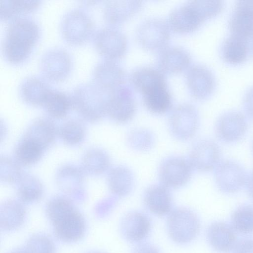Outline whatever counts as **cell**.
<instances>
[{
	"label": "cell",
	"instance_id": "6da1fadb",
	"mask_svg": "<svg viewBox=\"0 0 253 253\" xmlns=\"http://www.w3.org/2000/svg\"><path fill=\"white\" fill-rule=\"evenodd\" d=\"M45 213L55 236L59 241L74 243L84 236L86 220L69 198L56 196L51 198L46 205Z\"/></svg>",
	"mask_w": 253,
	"mask_h": 253
},
{
	"label": "cell",
	"instance_id": "7a4b0ae2",
	"mask_svg": "<svg viewBox=\"0 0 253 253\" xmlns=\"http://www.w3.org/2000/svg\"><path fill=\"white\" fill-rule=\"evenodd\" d=\"M224 6L218 0H194L178 5L169 13L170 30L179 34L195 31L207 20L218 15Z\"/></svg>",
	"mask_w": 253,
	"mask_h": 253
},
{
	"label": "cell",
	"instance_id": "3957f363",
	"mask_svg": "<svg viewBox=\"0 0 253 253\" xmlns=\"http://www.w3.org/2000/svg\"><path fill=\"white\" fill-rule=\"evenodd\" d=\"M39 35L37 24L32 19L17 17L9 24L3 43V54L10 62L18 63L30 53Z\"/></svg>",
	"mask_w": 253,
	"mask_h": 253
},
{
	"label": "cell",
	"instance_id": "277c9868",
	"mask_svg": "<svg viewBox=\"0 0 253 253\" xmlns=\"http://www.w3.org/2000/svg\"><path fill=\"white\" fill-rule=\"evenodd\" d=\"M109 94L94 83L80 85L71 96L73 106L86 121H98L107 115Z\"/></svg>",
	"mask_w": 253,
	"mask_h": 253
},
{
	"label": "cell",
	"instance_id": "5b68a950",
	"mask_svg": "<svg viewBox=\"0 0 253 253\" xmlns=\"http://www.w3.org/2000/svg\"><path fill=\"white\" fill-rule=\"evenodd\" d=\"M201 221L196 212L186 207L173 208L167 216L166 227L169 239L184 246L193 242L201 230Z\"/></svg>",
	"mask_w": 253,
	"mask_h": 253
},
{
	"label": "cell",
	"instance_id": "8992f818",
	"mask_svg": "<svg viewBox=\"0 0 253 253\" xmlns=\"http://www.w3.org/2000/svg\"><path fill=\"white\" fill-rule=\"evenodd\" d=\"M200 119L198 110L189 103H180L170 112L168 127L175 139L185 141L192 139L200 126Z\"/></svg>",
	"mask_w": 253,
	"mask_h": 253
},
{
	"label": "cell",
	"instance_id": "52a82bcc",
	"mask_svg": "<svg viewBox=\"0 0 253 253\" xmlns=\"http://www.w3.org/2000/svg\"><path fill=\"white\" fill-rule=\"evenodd\" d=\"M136 37L138 43L144 49L160 51L169 41L170 28L168 21L161 18H148L138 26Z\"/></svg>",
	"mask_w": 253,
	"mask_h": 253
},
{
	"label": "cell",
	"instance_id": "ba28073f",
	"mask_svg": "<svg viewBox=\"0 0 253 253\" xmlns=\"http://www.w3.org/2000/svg\"><path fill=\"white\" fill-rule=\"evenodd\" d=\"M248 174L244 167L231 159L222 160L214 169L216 187L225 194H233L246 186Z\"/></svg>",
	"mask_w": 253,
	"mask_h": 253
},
{
	"label": "cell",
	"instance_id": "9c48e42d",
	"mask_svg": "<svg viewBox=\"0 0 253 253\" xmlns=\"http://www.w3.org/2000/svg\"><path fill=\"white\" fill-rule=\"evenodd\" d=\"M193 170L188 159L179 156L167 157L159 168L160 183L169 189L181 188L190 181Z\"/></svg>",
	"mask_w": 253,
	"mask_h": 253
},
{
	"label": "cell",
	"instance_id": "30bf717a",
	"mask_svg": "<svg viewBox=\"0 0 253 253\" xmlns=\"http://www.w3.org/2000/svg\"><path fill=\"white\" fill-rule=\"evenodd\" d=\"M249 129L247 117L242 112L230 110L221 114L215 121L214 131L216 138L225 144L242 140Z\"/></svg>",
	"mask_w": 253,
	"mask_h": 253
},
{
	"label": "cell",
	"instance_id": "8fae6325",
	"mask_svg": "<svg viewBox=\"0 0 253 253\" xmlns=\"http://www.w3.org/2000/svg\"><path fill=\"white\" fill-rule=\"evenodd\" d=\"M136 108L134 92L128 85L123 84L109 93L107 115L116 123L124 124L130 121Z\"/></svg>",
	"mask_w": 253,
	"mask_h": 253
},
{
	"label": "cell",
	"instance_id": "7c38bea8",
	"mask_svg": "<svg viewBox=\"0 0 253 253\" xmlns=\"http://www.w3.org/2000/svg\"><path fill=\"white\" fill-rule=\"evenodd\" d=\"M94 43L101 55L113 61L122 58L127 48V39L125 33L112 26L98 30L94 36Z\"/></svg>",
	"mask_w": 253,
	"mask_h": 253
},
{
	"label": "cell",
	"instance_id": "4fadbf2b",
	"mask_svg": "<svg viewBox=\"0 0 253 253\" xmlns=\"http://www.w3.org/2000/svg\"><path fill=\"white\" fill-rule=\"evenodd\" d=\"M152 220L146 212L132 210L126 213L119 223V232L126 242L137 244L144 241L152 230Z\"/></svg>",
	"mask_w": 253,
	"mask_h": 253
},
{
	"label": "cell",
	"instance_id": "5bb4252c",
	"mask_svg": "<svg viewBox=\"0 0 253 253\" xmlns=\"http://www.w3.org/2000/svg\"><path fill=\"white\" fill-rule=\"evenodd\" d=\"M188 160L194 170L200 172L214 170L221 160L220 147L212 139H200L192 146Z\"/></svg>",
	"mask_w": 253,
	"mask_h": 253
},
{
	"label": "cell",
	"instance_id": "9a60e30c",
	"mask_svg": "<svg viewBox=\"0 0 253 253\" xmlns=\"http://www.w3.org/2000/svg\"><path fill=\"white\" fill-rule=\"evenodd\" d=\"M186 82L191 96L199 100L209 98L216 87V79L213 72L201 64H194L188 69Z\"/></svg>",
	"mask_w": 253,
	"mask_h": 253
},
{
	"label": "cell",
	"instance_id": "2e32d148",
	"mask_svg": "<svg viewBox=\"0 0 253 253\" xmlns=\"http://www.w3.org/2000/svg\"><path fill=\"white\" fill-rule=\"evenodd\" d=\"M62 33L70 42L79 43L88 39L90 35L93 24L89 17L81 10L69 12L62 22Z\"/></svg>",
	"mask_w": 253,
	"mask_h": 253
},
{
	"label": "cell",
	"instance_id": "e0dca14e",
	"mask_svg": "<svg viewBox=\"0 0 253 253\" xmlns=\"http://www.w3.org/2000/svg\"><path fill=\"white\" fill-rule=\"evenodd\" d=\"M231 34L244 39L253 38V0L236 1L229 20Z\"/></svg>",
	"mask_w": 253,
	"mask_h": 253
},
{
	"label": "cell",
	"instance_id": "ac0fdd59",
	"mask_svg": "<svg viewBox=\"0 0 253 253\" xmlns=\"http://www.w3.org/2000/svg\"><path fill=\"white\" fill-rule=\"evenodd\" d=\"M143 200L147 211L158 217L167 216L173 209L170 189L161 183L149 186L144 193Z\"/></svg>",
	"mask_w": 253,
	"mask_h": 253
},
{
	"label": "cell",
	"instance_id": "d6986e66",
	"mask_svg": "<svg viewBox=\"0 0 253 253\" xmlns=\"http://www.w3.org/2000/svg\"><path fill=\"white\" fill-rule=\"evenodd\" d=\"M93 76V83L108 92L123 85L126 80L123 68L115 61L107 59L96 65Z\"/></svg>",
	"mask_w": 253,
	"mask_h": 253
},
{
	"label": "cell",
	"instance_id": "ffe728a7",
	"mask_svg": "<svg viewBox=\"0 0 253 253\" xmlns=\"http://www.w3.org/2000/svg\"><path fill=\"white\" fill-rule=\"evenodd\" d=\"M191 62L190 53L176 45L167 46L159 51L157 58L158 68L163 73L176 74L188 68Z\"/></svg>",
	"mask_w": 253,
	"mask_h": 253
},
{
	"label": "cell",
	"instance_id": "44dd1931",
	"mask_svg": "<svg viewBox=\"0 0 253 253\" xmlns=\"http://www.w3.org/2000/svg\"><path fill=\"white\" fill-rule=\"evenodd\" d=\"M206 238L209 245L221 253L233 251L237 242L236 232L231 225L219 221L212 222L208 226Z\"/></svg>",
	"mask_w": 253,
	"mask_h": 253
},
{
	"label": "cell",
	"instance_id": "7402d4cb",
	"mask_svg": "<svg viewBox=\"0 0 253 253\" xmlns=\"http://www.w3.org/2000/svg\"><path fill=\"white\" fill-rule=\"evenodd\" d=\"M142 96L145 106L153 114L162 115L171 110L172 97L167 82L151 87Z\"/></svg>",
	"mask_w": 253,
	"mask_h": 253
},
{
	"label": "cell",
	"instance_id": "603a6c76",
	"mask_svg": "<svg viewBox=\"0 0 253 253\" xmlns=\"http://www.w3.org/2000/svg\"><path fill=\"white\" fill-rule=\"evenodd\" d=\"M107 183L113 195L118 198H124L129 195L133 190L135 179L133 172L124 165L116 166L110 169Z\"/></svg>",
	"mask_w": 253,
	"mask_h": 253
},
{
	"label": "cell",
	"instance_id": "cb8c5ba5",
	"mask_svg": "<svg viewBox=\"0 0 253 253\" xmlns=\"http://www.w3.org/2000/svg\"><path fill=\"white\" fill-rule=\"evenodd\" d=\"M26 218V211L19 200L8 199L0 206V226L4 232H11L20 228Z\"/></svg>",
	"mask_w": 253,
	"mask_h": 253
},
{
	"label": "cell",
	"instance_id": "d4e9b609",
	"mask_svg": "<svg viewBox=\"0 0 253 253\" xmlns=\"http://www.w3.org/2000/svg\"><path fill=\"white\" fill-rule=\"evenodd\" d=\"M143 5L140 0H110L104 6L106 21L113 25L120 24L138 12Z\"/></svg>",
	"mask_w": 253,
	"mask_h": 253
},
{
	"label": "cell",
	"instance_id": "484cf974",
	"mask_svg": "<svg viewBox=\"0 0 253 253\" xmlns=\"http://www.w3.org/2000/svg\"><path fill=\"white\" fill-rule=\"evenodd\" d=\"M220 51L226 62L237 65L247 59L251 52L250 44L248 40L231 34L222 42Z\"/></svg>",
	"mask_w": 253,
	"mask_h": 253
},
{
	"label": "cell",
	"instance_id": "4316f807",
	"mask_svg": "<svg viewBox=\"0 0 253 253\" xmlns=\"http://www.w3.org/2000/svg\"><path fill=\"white\" fill-rule=\"evenodd\" d=\"M58 132L51 120L40 118L31 123L23 136L33 140L46 150L54 142Z\"/></svg>",
	"mask_w": 253,
	"mask_h": 253
},
{
	"label": "cell",
	"instance_id": "83f0119b",
	"mask_svg": "<svg viewBox=\"0 0 253 253\" xmlns=\"http://www.w3.org/2000/svg\"><path fill=\"white\" fill-rule=\"evenodd\" d=\"M41 63L43 72L47 77L59 80L68 74L70 59L69 55L63 50H53L43 56Z\"/></svg>",
	"mask_w": 253,
	"mask_h": 253
},
{
	"label": "cell",
	"instance_id": "f1b7e54d",
	"mask_svg": "<svg viewBox=\"0 0 253 253\" xmlns=\"http://www.w3.org/2000/svg\"><path fill=\"white\" fill-rule=\"evenodd\" d=\"M51 88L42 79L31 77L23 81L20 86L22 98L28 104L42 106L45 97Z\"/></svg>",
	"mask_w": 253,
	"mask_h": 253
},
{
	"label": "cell",
	"instance_id": "f546056e",
	"mask_svg": "<svg viewBox=\"0 0 253 253\" xmlns=\"http://www.w3.org/2000/svg\"><path fill=\"white\" fill-rule=\"evenodd\" d=\"M42 106L52 118L62 119L73 106L72 97L63 91L50 89Z\"/></svg>",
	"mask_w": 253,
	"mask_h": 253
},
{
	"label": "cell",
	"instance_id": "4dcf8cb0",
	"mask_svg": "<svg viewBox=\"0 0 253 253\" xmlns=\"http://www.w3.org/2000/svg\"><path fill=\"white\" fill-rule=\"evenodd\" d=\"M45 150L35 141L23 137L16 146L15 160L20 165L32 166L41 160Z\"/></svg>",
	"mask_w": 253,
	"mask_h": 253
},
{
	"label": "cell",
	"instance_id": "1f68e13d",
	"mask_svg": "<svg viewBox=\"0 0 253 253\" xmlns=\"http://www.w3.org/2000/svg\"><path fill=\"white\" fill-rule=\"evenodd\" d=\"M17 183L19 200L23 204L34 203L42 198L43 188L37 177L30 174H22Z\"/></svg>",
	"mask_w": 253,
	"mask_h": 253
},
{
	"label": "cell",
	"instance_id": "d6a6232c",
	"mask_svg": "<svg viewBox=\"0 0 253 253\" xmlns=\"http://www.w3.org/2000/svg\"><path fill=\"white\" fill-rule=\"evenodd\" d=\"M132 86L140 93L151 85L166 78L158 68L145 66L134 69L130 74Z\"/></svg>",
	"mask_w": 253,
	"mask_h": 253
},
{
	"label": "cell",
	"instance_id": "836d02e7",
	"mask_svg": "<svg viewBox=\"0 0 253 253\" xmlns=\"http://www.w3.org/2000/svg\"><path fill=\"white\" fill-rule=\"evenodd\" d=\"M108 154L104 150L93 148L86 151L82 160L83 171L92 175H100L106 172L110 166Z\"/></svg>",
	"mask_w": 253,
	"mask_h": 253
},
{
	"label": "cell",
	"instance_id": "e575fe53",
	"mask_svg": "<svg viewBox=\"0 0 253 253\" xmlns=\"http://www.w3.org/2000/svg\"><path fill=\"white\" fill-rule=\"evenodd\" d=\"M126 142L128 146L138 152H146L155 145L156 138L150 130L144 128H135L126 134Z\"/></svg>",
	"mask_w": 253,
	"mask_h": 253
},
{
	"label": "cell",
	"instance_id": "d590c367",
	"mask_svg": "<svg viewBox=\"0 0 253 253\" xmlns=\"http://www.w3.org/2000/svg\"><path fill=\"white\" fill-rule=\"evenodd\" d=\"M231 226L236 232L243 234L253 233V205L243 204L238 206L233 212Z\"/></svg>",
	"mask_w": 253,
	"mask_h": 253
},
{
	"label": "cell",
	"instance_id": "8d00e7d4",
	"mask_svg": "<svg viewBox=\"0 0 253 253\" xmlns=\"http://www.w3.org/2000/svg\"><path fill=\"white\" fill-rule=\"evenodd\" d=\"M58 135L63 142L68 145H76L84 140L86 128L80 121L75 119L64 123L58 130Z\"/></svg>",
	"mask_w": 253,
	"mask_h": 253
},
{
	"label": "cell",
	"instance_id": "74e56055",
	"mask_svg": "<svg viewBox=\"0 0 253 253\" xmlns=\"http://www.w3.org/2000/svg\"><path fill=\"white\" fill-rule=\"evenodd\" d=\"M39 1L8 0L0 1V17L7 19L21 12H27L36 9Z\"/></svg>",
	"mask_w": 253,
	"mask_h": 253
},
{
	"label": "cell",
	"instance_id": "f35d334b",
	"mask_svg": "<svg viewBox=\"0 0 253 253\" xmlns=\"http://www.w3.org/2000/svg\"><path fill=\"white\" fill-rule=\"evenodd\" d=\"M29 253H55L52 238L44 233H35L29 237L24 247Z\"/></svg>",
	"mask_w": 253,
	"mask_h": 253
},
{
	"label": "cell",
	"instance_id": "ab89813d",
	"mask_svg": "<svg viewBox=\"0 0 253 253\" xmlns=\"http://www.w3.org/2000/svg\"><path fill=\"white\" fill-rule=\"evenodd\" d=\"M19 165L15 160L1 157V167H3V170H1V180L6 182H17L23 174Z\"/></svg>",
	"mask_w": 253,
	"mask_h": 253
},
{
	"label": "cell",
	"instance_id": "60d3db41",
	"mask_svg": "<svg viewBox=\"0 0 253 253\" xmlns=\"http://www.w3.org/2000/svg\"><path fill=\"white\" fill-rule=\"evenodd\" d=\"M118 200V198L113 195L103 199L96 207V214L100 218L106 217L113 210Z\"/></svg>",
	"mask_w": 253,
	"mask_h": 253
},
{
	"label": "cell",
	"instance_id": "b9f144b4",
	"mask_svg": "<svg viewBox=\"0 0 253 253\" xmlns=\"http://www.w3.org/2000/svg\"><path fill=\"white\" fill-rule=\"evenodd\" d=\"M245 115L253 121V85L246 91L243 100Z\"/></svg>",
	"mask_w": 253,
	"mask_h": 253
},
{
	"label": "cell",
	"instance_id": "7bdbcfd3",
	"mask_svg": "<svg viewBox=\"0 0 253 253\" xmlns=\"http://www.w3.org/2000/svg\"><path fill=\"white\" fill-rule=\"evenodd\" d=\"M233 253H253V238H246L237 241Z\"/></svg>",
	"mask_w": 253,
	"mask_h": 253
},
{
	"label": "cell",
	"instance_id": "ee69618b",
	"mask_svg": "<svg viewBox=\"0 0 253 253\" xmlns=\"http://www.w3.org/2000/svg\"><path fill=\"white\" fill-rule=\"evenodd\" d=\"M131 253H161L160 249L154 244L143 242L136 244Z\"/></svg>",
	"mask_w": 253,
	"mask_h": 253
},
{
	"label": "cell",
	"instance_id": "f6af8a7d",
	"mask_svg": "<svg viewBox=\"0 0 253 253\" xmlns=\"http://www.w3.org/2000/svg\"><path fill=\"white\" fill-rule=\"evenodd\" d=\"M246 187L249 197L253 200V170L248 175Z\"/></svg>",
	"mask_w": 253,
	"mask_h": 253
},
{
	"label": "cell",
	"instance_id": "bcb514c9",
	"mask_svg": "<svg viewBox=\"0 0 253 253\" xmlns=\"http://www.w3.org/2000/svg\"><path fill=\"white\" fill-rule=\"evenodd\" d=\"M9 253H29L25 247L14 249Z\"/></svg>",
	"mask_w": 253,
	"mask_h": 253
},
{
	"label": "cell",
	"instance_id": "7dc6e473",
	"mask_svg": "<svg viewBox=\"0 0 253 253\" xmlns=\"http://www.w3.org/2000/svg\"><path fill=\"white\" fill-rule=\"evenodd\" d=\"M253 41L251 42V44H250V47H251V52L253 54Z\"/></svg>",
	"mask_w": 253,
	"mask_h": 253
},
{
	"label": "cell",
	"instance_id": "c3c4849f",
	"mask_svg": "<svg viewBox=\"0 0 253 253\" xmlns=\"http://www.w3.org/2000/svg\"><path fill=\"white\" fill-rule=\"evenodd\" d=\"M87 253H105L100 252V251H92V252H88Z\"/></svg>",
	"mask_w": 253,
	"mask_h": 253
},
{
	"label": "cell",
	"instance_id": "681fc988",
	"mask_svg": "<svg viewBox=\"0 0 253 253\" xmlns=\"http://www.w3.org/2000/svg\"><path fill=\"white\" fill-rule=\"evenodd\" d=\"M252 152L253 153V141L252 145Z\"/></svg>",
	"mask_w": 253,
	"mask_h": 253
}]
</instances>
